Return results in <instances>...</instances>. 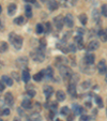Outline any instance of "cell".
<instances>
[{"mask_svg":"<svg viewBox=\"0 0 107 121\" xmlns=\"http://www.w3.org/2000/svg\"><path fill=\"white\" fill-rule=\"evenodd\" d=\"M9 39H10V42L12 43V45H13L16 49H21V46H23V38L12 32V33H10Z\"/></svg>","mask_w":107,"mask_h":121,"instance_id":"6da1fadb","label":"cell"},{"mask_svg":"<svg viewBox=\"0 0 107 121\" xmlns=\"http://www.w3.org/2000/svg\"><path fill=\"white\" fill-rule=\"evenodd\" d=\"M59 72H60L61 77H63L64 79H70L71 76H72V74H73L72 70L66 65H60L59 66Z\"/></svg>","mask_w":107,"mask_h":121,"instance_id":"7a4b0ae2","label":"cell"},{"mask_svg":"<svg viewBox=\"0 0 107 121\" xmlns=\"http://www.w3.org/2000/svg\"><path fill=\"white\" fill-rule=\"evenodd\" d=\"M31 58L34 60L35 62H43L45 59V55L42 50L40 49H35L31 52Z\"/></svg>","mask_w":107,"mask_h":121,"instance_id":"3957f363","label":"cell"},{"mask_svg":"<svg viewBox=\"0 0 107 121\" xmlns=\"http://www.w3.org/2000/svg\"><path fill=\"white\" fill-rule=\"evenodd\" d=\"M54 24H55L56 28L58 30H61L63 28V25H64V18L62 15H58L57 17L54 18Z\"/></svg>","mask_w":107,"mask_h":121,"instance_id":"277c9868","label":"cell"},{"mask_svg":"<svg viewBox=\"0 0 107 121\" xmlns=\"http://www.w3.org/2000/svg\"><path fill=\"white\" fill-rule=\"evenodd\" d=\"M16 64H17V66L21 69H26V66L28 65V59L26 57L18 58V59L16 60Z\"/></svg>","mask_w":107,"mask_h":121,"instance_id":"5b68a950","label":"cell"},{"mask_svg":"<svg viewBox=\"0 0 107 121\" xmlns=\"http://www.w3.org/2000/svg\"><path fill=\"white\" fill-rule=\"evenodd\" d=\"M94 60H95V56H94L93 54H90V53L87 54L84 58V62L86 64H93Z\"/></svg>","mask_w":107,"mask_h":121,"instance_id":"8992f818","label":"cell"},{"mask_svg":"<svg viewBox=\"0 0 107 121\" xmlns=\"http://www.w3.org/2000/svg\"><path fill=\"white\" fill-rule=\"evenodd\" d=\"M4 102L5 104H8L9 106H13L14 104V99H13V94L11 92H7L4 95Z\"/></svg>","mask_w":107,"mask_h":121,"instance_id":"52a82bcc","label":"cell"},{"mask_svg":"<svg viewBox=\"0 0 107 121\" xmlns=\"http://www.w3.org/2000/svg\"><path fill=\"white\" fill-rule=\"evenodd\" d=\"M42 73H43L44 77L48 78V79H51L52 75H54V70H52V68L48 66V68H46L45 70H43V71H42Z\"/></svg>","mask_w":107,"mask_h":121,"instance_id":"ba28073f","label":"cell"},{"mask_svg":"<svg viewBox=\"0 0 107 121\" xmlns=\"http://www.w3.org/2000/svg\"><path fill=\"white\" fill-rule=\"evenodd\" d=\"M64 24H65L68 28L74 26V19H73V16L71 15V14H66V16L64 17Z\"/></svg>","mask_w":107,"mask_h":121,"instance_id":"9c48e42d","label":"cell"},{"mask_svg":"<svg viewBox=\"0 0 107 121\" xmlns=\"http://www.w3.org/2000/svg\"><path fill=\"white\" fill-rule=\"evenodd\" d=\"M47 5H48V9H49L50 11H55V10L58 9L59 3H58L56 0H49V1L47 2Z\"/></svg>","mask_w":107,"mask_h":121,"instance_id":"30bf717a","label":"cell"},{"mask_svg":"<svg viewBox=\"0 0 107 121\" xmlns=\"http://www.w3.org/2000/svg\"><path fill=\"white\" fill-rule=\"evenodd\" d=\"M28 121H42V116L39 112H33L28 117Z\"/></svg>","mask_w":107,"mask_h":121,"instance_id":"8fae6325","label":"cell"},{"mask_svg":"<svg viewBox=\"0 0 107 121\" xmlns=\"http://www.w3.org/2000/svg\"><path fill=\"white\" fill-rule=\"evenodd\" d=\"M43 92H44V94H45L46 98L49 99L50 96L52 95V93H54V89H52L50 86H45V87L43 88Z\"/></svg>","mask_w":107,"mask_h":121,"instance_id":"7c38bea8","label":"cell"},{"mask_svg":"<svg viewBox=\"0 0 107 121\" xmlns=\"http://www.w3.org/2000/svg\"><path fill=\"white\" fill-rule=\"evenodd\" d=\"M16 9H17V7H16L15 3H11V4L8 7V13H9V15L13 16L14 14L16 13Z\"/></svg>","mask_w":107,"mask_h":121,"instance_id":"4fadbf2b","label":"cell"},{"mask_svg":"<svg viewBox=\"0 0 107 121\" xmlns=\"http://www.w3.org/2000/svg\"><path fill=\"white\" fill-rule=\"evenodd\" d=\"M106 68H107V65H106V63H105V61L104 60H101V61L98 62V72H100V73H104V72L106 71Z\"/></svg>","mask_w":107,"mask_h":121,"instance_id":"5bb4252c","label":"cell"},{"mask_svg":"<svg viewBox=\"0 0 107 121\" xmlns=\"http://www.w3.org/2000/svg\"><path fill=\"white\" fill-rule=\"evenodd\" d=\"M68 92L72 96H76V86H75V84H70V86L68 87Z\"/></svg>","mask_w":107,"mask_h":121,"instance_id":"9a60e30c","label":"cell"},{"mask_svg":"<svg viewBox=\"0 0 107 121\" xmlns=\"http://www.w3.org/2000/svg\"><path fill=\"white\" fill-rule=\"evenodd\" d=\"M91 65L92 64H87L86 66H81L82 72H85L86 74H92L94 72V69H92Z\"/></svg>","mask_w":107,"mask_h":121,"instance_id":"2e32d148","label":"cell"},{"mask_svg":"<svg viewBox=\"0 0 107 121\" xmlns=\"http://www.w3.org/2000/svg\"><path fill=\"white\" fill-rule=\"evenodd\" d=\"M98 46H100V44H98V41H91L88 45V49L89 50H95L98 48Z\"/></svg>","mask_w":107,"mask_h":121,"instance_id":"e0dca14e","label":"cell"},{"mask_svg":"<svg viewBox=\"0 0 107 121\" xmlns=\"http://www.w3.org/2000/svg\"><path fill=\"white\" fill-rule=\"evenodd\" d=\"M98 37L103 42L107 41V30H100L98 31Z\"/></svg>","mask_w":107,"mask_h":121,"instance_id":"ac0fdd59","label":"cell"},{"mask_svg":"<svg viewBox=\"0 0 107 121\" xmlns=\"http://www.w3.org/2000/svg\"><path fill=\"white\" fill-rule=\"evenodd\" d=\"M23 80L25 82H29V79H30V73H29V70H27V69H25L23 71Z\"/></svg>","mask_w":107,"mask_h":121,"instance_id":"d6986e66","label":"cell"},{"mask_svg":"<svg viewBox=\"0 0 107 121\" xmlns=\"http://www.w3.org/2000/svg\"><path fill=\"white\" fill-rule=\"evenodd\" d=\"M2 82H4L7 86H12V85H13V79H12L11 77H9V76H7V75L2 76Z\"/></svg>","mask_w":107,"mask_h":121,"instance_id":"ffe728a7","label":"cell"},{"mask_svg":"<svg viewBox=\"0 0 107 121\" xmlns=\"http://www.w3.org/2000/svg\"><path fill=\"white\" fill-rule=\"evenodd\" d=\"M21 106H23L24 108H26V109H29V108L32 106V103H31V101H30V100L25 99V100L21 102Z\"/></svg>","mask_w":107,"mask_h":121,"instance_id":"44dd1931","label":"cell"},{"mask_svg":"<svg viewBox=\"0 0 107 121\" xmlns=\"http://www.w3.org/2000/svg\"><path fill=\"white\" fill-rule=\"evenodd\" d=\"M75 42L77 43V45H78V47L79 48L84 47V40H82L81 35H76L75 37Z\"/></svg>","mask_w":107,"mask_h":121,"instance_id":"7402d4cb","label":"cell"},{"mask_svg":"<svg viewBox=\"0 0 107 121\" xmlns=\"http://www.w3.org/2000/svg\"><path fill=\"white\" fill-rule=\"evenodd\" d=\"M73 112H74L75 115H81V112H82L81 106H79L78 104H74L73 105Z\"/></svg>","mask_w":107,"mask_h":121,"instance_id":"603a6c76","label":"cell"},{"mask_svg":"<svg viewBox=\"0 0 107 121\" xmlns=\"http://www.w3.org/2000/svg\"><path fill=\"white\" fill-rule=\"evenodd\" d=\"M56 98H57L58 101H64L65 100V94H64L63 91L59 90V91L56 92Z\"/></svg>","mask_w":107,"mask_h":121,"instance_id":"cb8c5ba5","label":"cell"},{"mask_svg":"<svg viewBox=\"0 0 107 121\" xmlns=\"http://www.w3.org/2000/svg\"><path fill=\"white\" fill-rule=\"evenodd\" d=\"M25 22H26V19H25V17H23V16H19V17H16L15 19H14V23L15 24H17V25H23V24H25Z\"/></svg>","mask_w":107,"mask_h":121,"instance_id":"d4e9b609","label":"cell"},{"mask_svg":"<svg viewBox=\"0 0 107 121\" xmlns=\"http://www.w3.org/2000/svg\"><path fill=\"white\" fill-rule=\"evenodd\" d=\"M25 14H26V17H32V10H31V7H30V5H26Z\"/></svg>","mask_w":107,"mask_h":121,"instance_id":"484cf974","label":"cell"},{"mask_svg":"<svg viewBox=\"0 0 107 121\" xmlns=\"http://www.w3.org/2000/svg\"><path fill=\"white\" fill-rule=\"evenodd\" d=\"M8 48H9L8 44L5 42H1V44H0V52L1 53H5V52H8Z\"/></svg>","mask_w":107,"mask_h":121,"instance_id":"4316f807","label":"cell"},{"mask_svg":"<svg viewBox=\"0 0 107 121\" xmlns=\"http://www.w3.org/2000/svg\"><path fill=\"white\" fill-rule=\"evenodd\" d=\"M79 21L82 25H86L87 22H88V17H87L86 14H80L79 15Z\"/></svg>","mask_w":107,"mask_h":121,"instance_id":"83f0119b","label":"cell"},{"mask_svg":"<svg viewBox=\"0 0 107 121\" xmlns=\"http://www.w3.org/2000/svg\"><path fill=\"white\" fill-rule=\"evenodd\" d=\"M43 77H44L43 73H42V72H39V73H37L33 76V79L35 80V82H41V80L43 79Z\"/></svg>","mask_w":107,"mask_h":121,"instance_id":"f1b7e54d","label":"cell"},{"mask_svg":"<svg viewBox=\"0 0 107 121\" xmlns=\"http://www.w3.org/2000/svg\"><path fill=\"white\" fill-rule=\"evenodd\" d=\"M27 94L30 96V98H32V96L35 95V90L32 88V85H30V87H28V91H27Z\"/></svg>","mask_w":107,"mask_h":121,"instance_id":"f546056e","label":"cell"},{"mask_svg":"<svg viewBox=\"0 0 107 121\" xmlns=\"http://www.w3.org/2000/svg\"><path fill=\"white\" fill-rule=\"evenodd\" d=\"M95 102H96V105L98 106V108H102L103 106H104V104H103V100L101 96H95Z\"/></svg>","mask_w":107,"mask_h":121,"instance_id":"4dcf8cb0","label":"cell"},{"mask_svg":"<svg viewBox=\"0 0 107 121\" xmlns=\"http://www.w3.org/2000/svg\"><path fill=\"white\" fill-rule=\"evenodd\" d=\"M60 114L63 115V116H68V115H70V108L66 107V106L62 107V108H61V112H60Z\"/></svg>","mask_w":107,"mask_h":121,"instance_id":"1f68e13d","label":"cell"},{"mask_svg":"<svg viewBox=\"0 0 107 121\" xmlns=\"http://www.w3.org/2000/svg\"><path fill=\"white\" fill-rule=\"evenodd\" d=\"M90 86H91V82H90V80H86V82H84L81 84V88H82V89H88Z\"/></svg>","mask_w":107,"mask_h":121,"instance_id":"d6a6232c","label":"cell"},{"mask_svg":"<svg viewBox=\"0 0 107 121\" xmlns=\"http://www.w3.org/2000/svg\"><path fill=\"white\" fill-rule=\"evenodd\" d=\"M92 17H93V19H95V21L100 17V13H98V11L96 9H94L93 11H92Z\"/></svg>","mask_w":107,"mask_h":121,"instance_id":"836d02e7","label":"cell"},{"mask_svg":"<svg viewBox=\"0 0 107 121\" xmlns=\"http://www.w3.org/2000/svg\"><path fill=\"white\" fill-rule=\"evenodd\" d=\"M43 31H44L43 25H41V24H38V25H37V32H38L39 34H41Z\"/></svg>","mask_w":107,"mask_h":121,"instance_id":"e575fe53","label":"cell"},{"mask_svg":"<svg viewBox=\"0 0 107 121\" xmlns=\"http://www.w3.org/2000/svg\"><path fill=\"white\" fill-rule=\"evenodd\" d=\"M48 106H49V107H50V109H51L52 112H54V110H56V109H57V107H58V104H57V103H56V102H51V103H50V104H49V105H48Z\"/></svg>","mask_w":107,"mask_h":121,"instance_id":"d590c367","label":"cell"},{"mask_svg":"<svg viewBox=\"0 0 107 121\" xmlns=\"http://www.w3.org/2000/svg\"><path fill=\"white\" fill-rule=\"evenodd\" d=\"M102 14L107 17V4H103L102 5Z\"/></svg>","mask_w":107,"mask_h":121,"instance_id":"8d00e7d4","label":"cell"},{"mask_svg":"<svg viewBox=\"0 0 107 121\" xmlns=\"http://www.w3.org/2000/svg\"><path fill=\"white\" fill-rule=\"evenodd\" d=\"M68 52H71V53H75L76 52V46L74 45V44H70V45H68Z\"/></svg>","mask_w":107,"mask_h":121,"instance_id":"74e56055","label":"cell"},{"mask_svg":"<svg viewBox=\"0 0 107 121\" xmlns=\"http://www.w3.org/2000/svg\"><path fill=\"white\" fill-rule=\"evenodd\" d=\"M80 120H81V121H90V117L87 116V115H81Z\"/></svg>","mask_w":107,"mask_h":121,"instance_id":"f35d334b","label":"cell"},{"mask_svg":"<svg viewBox=\"0 0 107 121\" xmlns=\"http://www.w3.org/2000/svg\"><path fill=\"white\" fill-rule=\"evenodd\" d=\"M12 76H14V78H15L17 82H19V76H18V74L16 73V72H13V73H12Z\"/></svg>","mask_w":107,"mask_h":121,"instance_id":"ab89813d","label":"cell"},{"mask_svg":"<svg viewBox=\"0 0 107 121\" xmlns=\"http://www.w3.org/2000/svg\"><path fill=\"white\" fill-rule=\"evenodd\" d=\"M2 115H5V116H8V115H10V109L9 108H5V109L2 110V112H1Z\"/></svg>","mask_w":107,"mask_h":121,"instance_id":"60d3db41","label":"cell"},{"mask_svg":"<svg viewBox=\"0 0 107 121\" xmlns=\"http://www.w3.org/2000/svg\"><path fill=\"white\" fill-rule=\"evenodd\" d=\"M4 87H5V86H4V84H3V82H0V92H2L3 90H4Z\"/></svg>","mask_w":107,"mask_h":121,"instance_id":"b9f144b4","label":"cell"},{"mask_svg":"<svg viewBox=\"0 0 107 121\" xmlns=\"http://www.w3.org/2000/svg\"><path fill=\"white\" fill-rule=\"evenodd\" d=\"M66 121H74V115H68V120Z\"/></svg>","mask_w":107,"mask_h":121,"instance_id":"7bdbcfd3","label":"cell"},{"mask_svg":"<svg viewBox=\"0 0 107 121\" xmlns=\"http://www.w3.org/2000/svg\"><path fill=\"white\" fill-rule=\"evenodd\" d=\"M3 30H4V26H3L2 22L0 21V31H3Z\"/></svg>","mask_w":107,"mask_h":121,"instance_id":"ee69618b","label":"cell"},{"mask_svg":"<svg viewBox=\"0 0 107 121\" xmlns=\"http://www.w3.org/2000/svg\"><path fill=\"white\" fill-rule=\"evenodd\" d=\"M45 26H46V31H50V24L47 23Z\"/></svg>","mask_w":107,"mask_h":121,"instance_id":"f6af8a7d","label":"cell"},{"mask_svg":"<svg viewBox=\"0 0 107 121\" xmlns=\"http://www.w3.org/2000/svg\"><path fill=\"white\" fill-rule=\"evenodd\" d=\"M26 2H30V3H35V0H24Z\"/></svg>","mask_w":107,"mask_h":121,"instance_id":"bcb514c9","label":"cell"},{"mask_svg":"<svg viewBox=\"0 0 107 121\" xmlns=\"http://www.w3.org/2000/svg\"><path fill=\"white\" fill-rule=\"evenodd\" d=\"M86 105L88 106V107H91V102H86Z\"/></svg>","mask_w":107,"mask_h":121,"instance_id":"7dc6e473","label":"cell"},{"mask_svg":"<svg viewBox=\"0 0 107 121\" xmlns=\"http://www.w3.org/2000/svg\"><path fill=\"white\" fill-rule=\"evenodd\" d=\"M105 72H106V77H105V82H107V68H106V71H105Z\"/></svg>","mask_w":107,"mask_h":121,"instance_id":"c3c4849f","label":"cell"},{"mask_svg":"<svg viewBox=\"0 0 107 121\" xmlns=\"http://www.w3.org/2000/svg\"><path fill=\"white\" fill-rule=\"evenodd\" d=\"M42 2H47V0H41Z\"/></svg>","mask_w":107,"mask_h":121,"instance_id":"681fc988","label":"cell"},{"mask_svg":"<svg viewBox=\"0 0 107 121\" xmlns=\"http://www.w3.org/2000/svg\"><path fill=\"white\" fill-rule=\"evenodd\" d=\"M1 11H2V9H1V5H0V14H1Z\"/></svg>","mask_w":107,"mask_h":121,"instance_id":"f907efd6","label":"cell"},{"mask_svg":"<svg viewBox=\"0 0 107 121\" xmlns=\"http://www.w3.org/2000/svg\"><path fill=\"white\" fill-rule=\"evenodd\" d=\"M14 121H18V120H14Z\"/></svg>","mask_w":107,"mask_h":121,"instance_id":"816d5d0a","label":"cell"},{"mask_svg":"<svg viewBox=\"0 0 107 121\" xmlns=\"http://www.w3.org/2000/svg\"><path fill=\"white\" fill-rule=\"evenodd\" d=\"M0 121H2V120H1V119H0Z\"/></svg>","mask_w":107,"mask_h":121,"instance_id":"f5cc1de1","label":"cell"},{"mask_svg":"<svg viewBox=\"0 0 107 121\" xmlns=\"http://www.w3.org/2000/svg\"><path fill=\"white\" fill-rule=\"evenodd\" d=\"M106 115H107V112H106Z\"/></svg>","mask_w":107,"mask_h":121,"instance_id":"db71d44e","label":"cell"}]
</instances>
